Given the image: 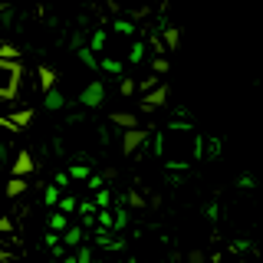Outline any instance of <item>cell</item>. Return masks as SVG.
Returning <instances> with one entry per match:
<instances>
[{
	"mask_svg": "<svg viewBox=\"0 0 263 263\" xmlns=\"http://www.w3.org/2000/svg\"><path fill=\"white\" fill-rule=\"evenodd\" d=\"M20 76H23V66L16 60H4L0 56V99H16L20 96Z\"/></svg>",
	"mask_w": 263,
	"mask_h": 263,
	"instance_id": "cell-1",
	"label": "cell"
},
{
	"mask_svg": "<svg viewBox=\"0 0 263 263\" xmlns=\"http://www.w3.org/2000/svg\"><path fill=\"white\" fill-rule=\"evenodd\" d=\"M105 102V82L92 79L86 89L79 92V105H86V109H99V105Z\"/></svg>",
	"mask_w": 263,
	"mask_h": 263,
	"instance_id": "cell-2",
	"label": "cell"
},
{
	"mask_svg": "<svg viewBox=\"0 0 263 263\" xmlns=\"http://www.w3.org/2000/svg\"><path fill=\"white\" fill-rule=\"evenodd\" d=\"M145 142H148V132L142 125H138V128H125V132H122V155H135Z\"/></svg>",
	"mask_w": 263,
	"mask_h": 263,
	"instance_id": "cell-3",
	"label": "cell"
},
{
	"mask_svg": "<svg viewBox=\"0 0 263 263\" xmlns=\"http://www.w3.org/2000/svg\"><path fill=\"white\" fill-rule=\"evenodd\" d=\"M168 102V86H155L148 89V96H142V112H155Z\"/></svg>",
	"mask_w": 263,
	"mask_h": 263,
	"instance_id": "cell-4",
	"label": "cell"
},
{
	"mask_svg": "<svg viewBox=\"0 0 263 263\" xmlns=\"http://www.w3.org/2000/svg\"><path fill=\"white\" fill-rule=\"evenodd\" d=\"M33 164H36V161H33V155H30V152H20V155L13 158V164H10V175L27 178L30 171H33Z\"/></svg>",
	"mask_w": 263,
	"mask_h": 263,
	"instance_id": "cell-5",
	"label": "cell"
},
{
	"mask_svg": "<svg viewBox=\"0 0 263 263\" xmlns=\"http://www.w3.org/2000/svg\"><path fill=\"white\" fill-rule=\"evenodd\" d=\"M109 122H112V125H119V128H138V115H135V112H128V109L112 112V115H109Z\"/></svg>",
	"mask_w": 263,
	"mask_h": 263,
	"instance_id": "cell-6",
	"label": "cell"
},
{
	"mask_svg": "<svg viewBox=\"0 0 263 263\" xmlns=\"http://www.w3.org/2000/svg\"><path fill=\"white\" fill-rule=\"evenodd\" d=\"M76 56H79V63L86 66V69H92V72L102 69V60H96V49H92V46H79Z\"/></svg>",
	"mask_w": 263,
	"mask_h": 263,
	"instance_id": "cell-7",
	"label": "cell"
},
{
	"mask_svg": "<svg viewBox=\"0 0 263 263\" xmlns=\"http://www.w3.org/2000/svg\"><path fill=\"white\" fill-rule=\"evenodd\" d=\"M36 76H40V89H43V92H49V89H56V69H49V66H40L36 69Z\"/></svg>",
	"mask_w": 263,
	"mask_h": 263,
	"instance_id": "cell-8",
	"label": "cell"
},
{
	"mask_svg": "<svg viewBox=\"0 0 263 263\" xmlns=\"http://www.w3.org/2000/svg\"><path fill=\"white\" fill-rule=\"evenodd\" d=\"M43 105H46L49 112H60L63 105H66V99H63L60 89H49V92H43Z\"/></svg>",
	"mask_w": 263,
	"mask_h": 263,
	"instance_id": "cell-9",
	"label": "cell"
},
{
	"mask_svg": "<svg viewBox=\"0 0 263 263\" xmlns=\"http://www.w3.org/2000/svg\"><path fill=\"white\" fill-rule=\"evenodd\" d=\"M27 178H20V175H13L10 181H7V197H20L23 191H27Z\"/></svg>",
	"mask_w": 263,
	"mask_h": 263,
	"instance_id": "cell-10",
	"label": "cell"
},
{
	"mask_svg": "<svg viewBox=\"0 0 263 263\" xmlns=\"http://www.w3.org/2000/svg\"><path fill=\"white\" fill-rule=\"evenodd\" d=\"M82 240H86V234H82L79 227H66V230H63V243H66V247H79Z\"/></svg>",
	"mask_w": 263,
	"mask_h": 263,
	"instance_id": "cell-11",
	"label": "cell"
},
{
	"mask_svg": "<svg viewBox=\"0 0 263 263\" xmlns=\"http://www.w3.org/2000/svg\"><path fill=\"white\" fill-rule=\"evenodd\" d=\"M43 201L49 204V208H56V204L63 201V197H60V184H49L46 191H43Z\"/></svg>",
	"mask_w": 263,
	"mask_h": 263,
	"instance_id": "cell-12",
	"label": "cell"
},
{
	"mask_svg": "<svg viewBox=\"0 0 263 263\" xmlns=\"http://www.w3.org/2000/svg\"><path fill=\"white\" fill-rule=\"evenodd\" d=\"M125 204H128V208H135V211H145V197L138 194V191H125Z\"/></svg>",
	"mask_w": 263,
	"mask_h": 263,
	"instance_id": "cell-13",
	"label": "cell"
},
{
	"mask_svg": "<svg viewBox=\"0 0 263 263\" xmlns=\"http://www.w3.org/2000/svg\"><path fill=\"white\" fill-rule=\"evenodd\" d=\"M66 227H69V224H66L63 214H49V230H53V234H63Z\"/></svg>",
	"mask_w": 263,
	"mask_h": 263,
	"instance_id": "cell-14",
	"label": "cell"
},
{
	"mask_svg": "<svg viewBox=\"0 0 263 263\" xmlns=\"http://www.w3.org/2000/svg\"><path fill=\"white\" fill-rule=\"evenodd\" d=\"M178 36H181L178 27H164V46L168 49H178Z\"/></svg>",
	"mask_w": 263,
	"mask_h": 263,
	"instance_id": "cell-15",
	"label": "cell"
},
{
	"mask_svg": "<svg viewBox=\"0 0 263 263\" xmlns=\"http://www.w3.org/2000/svg\"><path fill=\"white\" fill-rule=\"evenodd\" d=\"M152 69H155V72H158V76H164V72H168V69H171V63H168V56H161V53H158V56H155V60H152Z\"/></svg>",
	"mask_w": 263,
	"mask_h": 263,
	"instance_id": "cell-16",
	"label": "cell"
},
{
	"mask_svg": "<svg viewBox=\"0 0 263 263\" xmlns=\"http://www.w3.org/2000/svg\"><path fill=\"white\" fill-rule=\"evenodd\" d=\"M119 92L125 96V99L135 96V92H138V82H135V79H122V82H119Z\"/></svg>",
	"mask_w": 263,
	"mask_h": 263,
	"instance_id": "cell-17",
	"label": "cell"
},
{
	"mask_svg": "<svg viewBox=\"0 0 263 263\" xmlns=\"http://www.w3.org/2000/svg\"><path fill=\"white\" fill-rule=\"evenodd\" d=\"M0 56H4V60H20V49L13 43H0Z\"/></svg>",
	"mask_w": 263,
	"mask_h": 263,
	"instance_id": "cell-18",
	"label": "cell"
},
{
	"mask_svg": "<svg viewBox=\"0 0 263 263\" xmlns=\"http://www.w3.org/2000/svg\"><path fill=\"white\" fill-rule=\"evenodd\" d=\"M69 175L76 178V181H89V178H92V175H89V168H86V164H72V168H69Z\"/></svg>",
	"mask_w": 263,
	"mask_h": 263,
	"instance_id": "cell-19",
	"label": "cell"
},
{
	"mask_svg": "<svg viewBox=\"0 0 263 263\" xmlns=\"http://www.w3.org/2000/svg\"><path fill=\"white\" fill-rule=\"evenodd\" d=\"M76 263H92V250L79 243V250H76Z\"/></svg>",
	"mask_w": 263,
	"mask_h": 263,
	"instance_id": "cell-20",
	"label": "cell"
},
{
	"mask_svg": "<svg viewBox=\"0 0 263 263\" xmlns=\"http://www.w3.org/2000/svg\"><path fill=\"white\" fill-rule=\"evenodd\" d=\"M102 69L105 72H122V63L119 60H102Z\"/></svg>",
	"mask_w": 263,
	"mask_h": 263,
	"instance_id": "cell-21",
	"label": "cell"
},
{
	"mask_svg": "<svg viewBox=\"0 0 263 263\" xmlns=\"http://www.w3.org/2000/svg\"><path fill=\"white\" fill-rule=\"evenodd\" d=\"M69 43H72V49H79V46H86V33H72V40H69Z\"/></svg>",
	"mask_w": 263,
	"mask_h": 263,
	"instance_id": "cell-22",
	"label": "cell"
},
{
	"mask_svg": "<svg viewBox=\"0 0 263 263\" xmlns=\"http://www.w3.org/2000/svg\"><path fill=\"white\" fill-rule=\"evenodd\" d=\"M109 201H112V197H109V191H102V187H99V191H96V204H102V208H109Z\"/></svg>",
	"mask_w": 263,
	"mask_h": 263,
	"instance_id": "cell-23",
	"label": "cell"
},
{
	"mask_svg": "<svg viewBox=\"0 0 263 263\" xmlns=\"http://www.w3.org/2000/svg\"><path fill=\"white\" fill-rule=\"evenodd\" d=\"M237 187H243V191H250V187H253V178H250V175H240V178H237Z\"/></svg>",
	"mask_w": 263,
	"mask_h": 263,
	"instance_id": "cell-24",
	"label": "cell"
},
{
	"mask_svg": "<svg viewBox=\"0 0 263 263\" xmlns=\"http://www.w3.org/2000/svg\"><path fill=\"white\" fill-rule=\"evenodd\" d=\"M72 208H76V197H69V194H66L63 201H60V211H72Z\"/></svg>",
	"mask_w": 263,
	"mask_h": 263,
	"instance_id": "cell-25",
	"label": "cell"
},
{
	"mask_svg": "<svg viewBox=\"0 0 263 263\" xmlns=\"http://www.w3.org/2000/svg\"><path fill=\"white\" fill-rule=\"evenodd\" d=\"M102 43H105V33H102V30H99V33H96V36H92V49H96V53H99V49H102Z\"/></svg>",
	"mask_w": 263,
	"mask_h": 263,
	"instance_id": "cell-26",
	"label": "cell"
},
{
	"mask_svg": "<svg viewBox=\"0 0 263 263\" xmlns=\"http://www.w3.org/2000/svg\"><path fill=\"white\" fill-rule=\"evenodd\" d=\"M13 230V220L10 217H0V234H10Z\"/></svg>",
	"mask_w": 263,
	"mask_h": 263,
	"instance_id": "cell-27",
	"label": "cell"
},
{
	"mask_svg": "<svg viewBox=\"0 0 263 263\" xmlns=\"http://www.w3.org/2000/svg\"><path fill=\"white\" fill-rule=\"evenodd\" d=\"M187 263H204V253L201 250H191V253H187Z\"/></svg>",
	"mask_w": 263,
	"mask_h": 263,
	"instance_id": "cell-28",
	"label": "cell"
},
{
	"mask_svg": "<svg viewBox=\"0 0 263 263\" xmlns=\"http://www.w3.org/2000/svg\"><path fill=\"white\" fill-rule=\"evenodd\" d=\"M128 56H132V63H138V60H142V46H132Z\"/></svg>",
	"mask_w": 263,
	"mask_h": 263,
	"instance_id": "cell-29",
	"label": "cell"
},
{
	"mask_svg": "<svg viewBox=\"0 0 263 263\" xmlns=\"http://www.w3.org/2000/svg\"><path fill=\"white\" fill-rule=\"evenodd\" d=\"M4 155H7V152H4V148H0V158H4Z\"/></svg>",
	"mask_w": 263,
	"mask_h": 263,
	"instance_id": "cell-30",
	"label": "cell"
}]
</instances>
